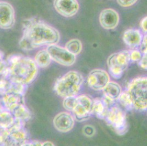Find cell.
Segmentation results:
<instances>
[{"mask_svg": "<svg viewBox=\"0 0 147 146\" xmlns=\"http://www.w3.org/2000/svg\"><path fill=\"white\" fill-rule=\"evenodd\" d=\"M46 50L52 60L63 66H72L76 61L75 55L70 53L65 48L57 44L48 46Z\"/></svg>", "mask_w": 147, "mask_h": 146, "instance_id": "8", "label": "cell"}, {"mask_svg": "<svg viewBox=\"0 0 147 146\" xmlns=\"http://www.w3.org/2000/svg\"><path fill=\"white\" fill-rule=\"evenodd\" d=\"M54 143H53L52 142H49V141H46L42 143V146H54Z\"/></svg>", "mask_w": 147, "mask_h": 146, "instance_id": "28", "label": "cell"}, {"mask_svg": "<svg viewBox=\"0 0 147 146\" xmlns=\"http://www.w3.org/2000/svg\"><path fill=\"white\" fill-rule=\"evenodd\" d=\"M54 7L57 12L65 17H71L79 11L77 0H55Z\"/></svg>", "mask_w": 147, "mask_h": 146, "instance_id": "11", "label": "cell"}, {"mask_svg": "<svg viewBox=\"0 0 147 146\" xmlns=\"http://www.w3.org/2000/svg\"><path fill=\"white\" fill-rule=\"evenodd\" d=\"M93 99L87 95L76 97L75 104L72 112L74 118L82 121L87 120L92 114Z\"/></svg>", "mask_w": 147, "mask_h": 146, "instance_id": "7", "label": "cell"}, {"mask_svg": "<svg viewBox=\"0 0 147 146\" xmlns=\"http://www.w3.org/2000/svg\"><path fill=\"white\" fill-rule=\"evenodd\" d=\"M83 83L84 78L81 73L70 71L56 81L54 91L61 97H75L79 93Z\"/></svg>", "mask_w": 147, "mask_h": 146, "instance_id": "3", "label": "cell"}, {"mask_svg": "<svg viewBox=\"0 0 147 146\" xmlns=\"http://www.w3.org/2000/svg\"><path fill=\"white\" fill-rule=\"evenodd\" d=\"M129 52L125 50L110 55L107 60V65L111 77L119 79L129 66Z\"/></svg>", "mask_w": 147, "mask_h": 146, "instance_id": "6", "label": "cell"}, {"mask_svg": "<svg viewBox=\"0 0 147 146\" xmlns=\"http://www.w3.org/2000/svg\"><path fill=\"white\" fill-rule=\"evenodd\" d=\"M21 96L16 95H7L3 98V102L5 106L9 111H14L15 109L20 104Z\"/></svg>", "mask_w": 147, "mask_h": 146, "instance_id": "18", "label": "cell"}, {"mask_svg": "<svg viewBox=\"0 0 147 146\" xmlns=\"http://www.w3.org/2000/svg\"><path fill=\"white\" fill-rule=\"evenodd\" d=\"M104 120L116 134L123 136L127 133L129 125L125 112L114 103L108 110Z\"/></svg>", "mask_w": 147, "mask_h": 146, "instance_id": "5", "label": "cell"}, {"mask_svg": "<svg viewBox=\"0 0 147 146\" xmlns=\"http://www.w3.org/2000/svg\"><path fill=\"white\" fill-rule=\"evenodd\" d=\"M137 0H117L118 4L123 7H128L134 5Z\"/></svg>", "mask_w": 147, "mask_h": 146, "instance_id": "25", "label": "cell"}, {"mask_svg": "<svg viewBox=\"0 0 147 146\" xmlns=\"http://www.w3.org/2000/svg\"><path fill=\"white\" fill-rule=\"evenodd\" d=\"M147 17H145L144 18L142 19L141 20V23H140V26L142 31H143L145 33H147Z\"/></svg>", "mask_w": 147, "mask_h": 146, "instance_id": "27", "label": "cell"}, {"mask_svg": "<svg viewBox=\"0 0 147 146\" xmlns=\"http://www.w3.org/2000/svg\"><path fill=\"white\" fill-rule=\"evenodd\" d=\"M142 56L141 52L137 50H135L129 53L130 61L138 62L141 60Z\"/></svg>", "mask_w": 147, "mask_h": 146, "instance_id": "24", "label": "cell"}, {"mask_svg": "<svg viewBox=\"0 0 147 146\" xmlns=\"http://www.w3.org/2000/svg\"><path fill=\"white\" fill-rule=\"evenodd\" d=\"M75 101L76 96L64 98L63 102V105L66 110L69 111H72L75 104Z\"/></svg>", "mask_w": 147, "mask_h": 146, "instance_id": "22", "label": "cell"}, {"mask_svg": "<svg viewBox=\"0 0 147 146\" xmlns=\"http://www.w3.org/2000/svg\"><path fill=\"white\" fill-rule=\"evenodd\" d=\"M4 53L2 52V51H1V50H0V61H2V60H3V57H4Z\"/></svg>", "mask_w": 147, "mask_h": 146, "instance_id": "29", "label": "cell"}, {"mask_svg": "<svg viewBox=\"0 0 147 146\" xmlns=\"http://www.w3.org/2000/svg\"><path fill=\"white\" fill-rule=\"evenodd\" d=\"M65 48L68 50L70 53L74 55L79 54L82 51V45L81 41L77 39H73L69 42L65 44Z\"/></svg>", "mask_w": 147, "mask_h": 146, "instance_id": "20", "label": "cell"}, {"mask_svg": "<svg viewBox=\"0 0 147 146\" xmlns=\"http://www.w3.org/2000/svg\"><path fill=\"white\" fill-rule=\"evenodd\" d=\"M96 132V128L91 125H86L82 128V133L87 137H92Z\"/></svg>", "mask_w": 147, "mask_h": 146, "instance_id": "23", "label": "cell"}, {"mask_svg": "<svg viewBox=\"0 0 147 146\" xmlns=\"http://www.w3.org/2000/svg\"><path fill=\"white\" fill-rule=\"evenodd\" d=\"M123 40L128 46L135 48L141 45L142 37L139 30L129 29L125 31L123 35Z\"/></svg>", "mask_w": 147, "mask_h": 146, "instance_id": "15", "label": "cell"}, {"mask_svg": "<svg viewBox=\"0 0 147 146\" xmlns=\"http://www.w3.org/2000/svg\"><path fill=\"white\" fill-rule=\"evenodd\" d=\"M139 65L143 69H147V53H144V55L139 61Z\"/></svg>", "mask_w": 147, "mask_h": 146, "instance_id": "26", "label": "cell"}, {"mask_svg": "<svg viewBox=\"0 0 147 146\" xmlns=\"http://www.w3.org/2000/svg\"><path fill=\"white\" fill-rule=\"evenodd\" d=\"M23 37L32 50L45 45L57 44L60 40L59 31L55 28L35 19H29L23 23Z\"/></svg>", "mask_w": 147, "mask_h": 146, "instance_id": "1", "label": "cell"}, {"mask_svg": "<svg viewBox=\"0 0 147 146\" xmlns=\"http://www.w3.org/2000/svg\"><path fill=\"white\" fill-rule=\"evenodd\" d=\"M102 91L104 93V97L111 101H114L117 99L121 93L122 89L120 85L117 82L109 81Z\"/></svg>", "mask_w": 147, "mask_h": 146, "instance_id": "16", "label": "cell"}, {"mask_svg": "<svg viewBox=\"0 0 147 146\" xmlns=\"http://www.w3.org/2000/svg\"><path fill=\"white\" fill-rule=\"evenodd\" d=\"M34 60L35 62L37 67L46 68L51 64L52 59L47 50L43 49L37 52Z\"/></svg>", "mask_w": 147, "mask_h": 146, "instance_id": "17", "label": "cell"}, {"mask_svg": "<svg viewBox=\"0 0 147 146\" xmlns=\"http://www.w3.org/2000/svg\"><path fill=\"white\" fill-rule=\"evenodd\" d=\"M8 66V77L13 83L28 85L36 78L38 67L30 57L21 55L17 61Z\"/></svg>", "mask_w": 147, "mask_h": 146, "instance_id": "2", "label": "cell"}, {"mask_svg": "<svg viewBox=\"0 0 147 146\" xmlns=\"http://www.w3.org/2000/svg\"><path fill=\"white\" fill-rule=\"evenodd\" d=\"M127 92L134 108L140 111L147 110V77H138L132 80L128 85Z\"/></svg>", "mask_w": 147, "mask_h": 146, "instance_id": "4", "label": "cell"}, {"mask_svg": "<svg viewBox=\"0 0 147 146\" xmlns=\"http://www.w3.org/2000/svg\"><path fill=\"white\" fill-rule=\"evenodd\" d=\"M14 111L15 119H19L25 122L28 121L31 118L30 111L23 104H20Z\"/></svg>", "mask_w": 147, "mask_h": 146, "instance_id": "19", "label": "cell"}, {"mask_svg": "<svg viewBox=\"0 0 147 146\" xmlns=\"http://www.w3.org/2000/svg\"><path fill=\"white\" fill-rule=\"evenodd\" d=\"M117 100H119L120 103L121 104V105L128 111L132 110L134 108L132 100L127 91L121 92V93L117 98Z\"/></svg>", "mask_w": 147, "mask_h": 146, "instance_id": "21", "label": "cell"}, {"mask_svg": "<svg viewBox=\"0 0 147 146\" xmlns=\"http://www.w3.org/2000/svg\"><path fill=\"white\" fill-rule=\"evenodd\" d=\"M120 17L118 13L111 8L103 10L99 16V22L103 28L106 29H113L119 24Z\"/></svg>", "mask_w": 147, "mask_h": 146, "instance_id": "13", "label": "cell"}, {"mask_svg": "<svg viewBox=\"0 0 147 146\" xmlns=\"http://www.w3.org/2000/svg\"><path fill=\"white\" fill-rule=\"evenodd\" d=\"M75 124V118L67 112H61L55 116L53 120V125L58 131L61 132H67L71 130Z\"/></svg>", "mask_w": 147, "mask_h": 146, "instance_id": "12", "label": "cell"}, {"mask_svg": "<svg viewBox=\"0 0 147 146\" xmlns=\"http://www.w3.org/2000/svg\"><path fill=\"white\" fill-rule=\"evenodd\" d=\"M114 101H111L107 98H97L93 100L92 114H93L97 118L104 120L105 116Z\"/></svg>", "mask_w": 147, "mask_h": 146, "instance_id": "14", "label": "cell"}, {"mask_svg": "<svg viewBox=\"0 0 147 146\" xmlns=\"http://www.w3.org/2000/svg\"><path fill=\"white\" fill-rule=\"evenodd\" d=\"M110 81V76L105 71L94 69L90 73L87 78L88 86L94 91H102Z\"/></svg>", "mask_w": 147, "mask_h": 146, "instance_id": "9", "label": "cell"}, {"mask_svg": "<svg viewBox=\"0 0 147 146\" xmlns=\"http://www.w3.org/2000/svg\"><path fill=\"white\" fill-rule=\"evenodd\" d=\"M15 11L11 4L0 1V28L9 29L15 24Z\"/></svg>", "mask_w": 147, "mask_h": 146, "instance_id": "10", "label": "cell"}]
</instances>
